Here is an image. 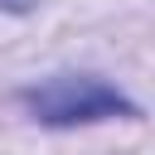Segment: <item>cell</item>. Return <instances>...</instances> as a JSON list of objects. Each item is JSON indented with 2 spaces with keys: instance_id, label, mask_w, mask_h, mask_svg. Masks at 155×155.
Wrapping results in <instances>:
<instances>
[{
  "instance_id": "6da1fadb",
  "label": "cell",
  "mask_w": 155,
  "mask_h": 155,
  "mask_svg": "<svg viewBox=\"0 0 155 155\" xmlns=\"http://www.w3.org/2000/svg\"><path fill=\"white\" fill-rule=\"evenodd\" d=\"M15 97H19L24 116L48 126V131H78V126H102V121H140V102L126 97L102 73H48V78L19 87Z\"/></svg>"
},
{
  "instance_id": "7a4b0ae2",
  "label": "cell",
  "mask_w": 155,
  "mask_h": 155,
  "mask_svg": "<svg viewBox=\"0 0 155 155\" xmlns=\"http://www.w3.org/2000/svg\"><path fill=\"white\" fill-rule=\"evenodd\" d=\"M39 0H0V15H34Z\"/></svg>"
}]
</instances>
